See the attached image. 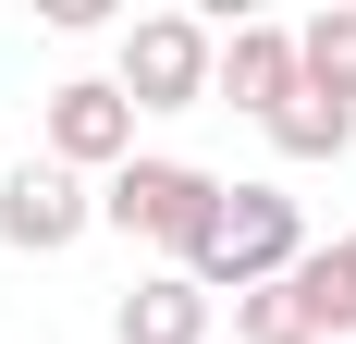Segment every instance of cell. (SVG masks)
Returning a JSON list of instances; mask_svg holds the SVG:
<instances>
[{
	"label": "cell",
	"mask_w": 356,
	"mask_h": 344,
	"mask_svg": "<svg viewBox=\"0 0 356 344\" xmlns=\"http://www.w3.org/2000/svg\"><path fill=\"white\" fill-rule=\"evenodd\" d=\"M295 258H307V209L270 172H246V185H221V221H209V246L184 271L209 283V295H258V283H295Z\"/></svg>",
	"instance_id": "cell-1"
},
{
	"label": "cell",
	"mask_w": 356,
	"mask_h": 344,
	"mask_svg": "<svg viewBox=\"0 0 356 344\" xmlns=\"http://www.w3.org/2000/svg\"><path fill=\"white\" fill-rule=\"evenodd\" d=\"M99 221L111 234H136V246H160V258H197L209 246V221H221V172H197V160H123L99 185Z\"/></svg>",
	"instance_id": "cell-2"
},
{
	"label": "cell",
	"mask_w": 356,
	"mask_h": 344,
	"mask_svg": "<svg viewBox=\"0 0 356 344\" xmlns=\"http://www.w3.org/2000/svg\"><path fill=\"white\" fill-rule=\"evenodd\" d=\"M111 86H123L136 111H197V99H221V25H209V13H136Z\"/></svg>",
	"instance_id": "cell-3"
},
{
	"label": "cell",
	"mask_w": 356,
	"mask_h": 344,
	"mask_svg": "<svg viewBox=\"0 0 356 344\" xmlns=\"http://www.w3.org/2000/svg\"><path fill=\"white\" fill-rule=\"evenodd\" d=\"M37 160L86 172V185H111V172L136 160V99L111 86V74H62L49 99H37Z\"/></svg>",
	"instance_id": "cell-4"
},
{
	"label": "cell",
	"mask_w": 356,
	"mask_h": 344,
	"mask_svg": "<svg viewBox=\"0 0 356 344\" xmlns=\"http://www.w3.org/2000/svg\"><path fill=\"white\" fill-rule=\"evenodd\" d=\"M86 234H99V185L86 172H62V160H13L0 172V246L13 258H62Z\"/></svg>",
	"instance_id": "cell-5"
},
{
	"label": "cell",
	"mask_w": 356,
	"mask_h": 344,
	"mask_svg": "<svg viewBox=\"0 0 356 344\" xmlns=\"http://www.w3.org/2000/svg\"><path fill=\"white\" fill-rule=\"evenodd\" d=\"M295 86H307L295 74V25H221V99L246 111V123H270Z\"/></svg>",
	"instance_id": "cell-6"
},
{
	"label": "cell",
	"mask_w": 356,
	"mask_h": 344,
	"mask_svg": "<svg viewBox=\"0 0 356 344\" xmlns=\"http://www.w3.org/2000/svg\"><path fill=\"white\" fill-rule=\"evenodd\" d=\"M209 320H221V295L197 271H147L123 308H111V344H209Z\"/></svg>",
	"instance_id": "cell-7"
},
{
	"label": "cell",
	"mask_w": 356,
	"mask_h": 344,
	"mask_svg": "<svg viewBox=\"0 0 356 344\" xmlns=\"http://www.w3.org/2000/svg\"><path fill=\"white\" fill-rule=\"evenodd\" d=\"M295 308H307V332H356V234H332V246H307L295 258Z\"/></svg>",
	"instance_id": "cell-8"
},
{
	"label": "cell",
	"mask_w": 356,
	"mask_h": 344,
	"mask_svg": "<svg viewBox=\"0 0 356 344\" xmlns=\"http://www.w3.org/2000/svg\"><path fill=\"white\" fill-rule=\"evenodd\" d=\"M258 136L283 148V160H344V148H356V111H344V99H320V86H295Z\"/></svg>",
	"instance_id": "cell-9"
},
{
	"label": "cell",
	"mask_w": 356,
	"mask_h": 344,
	"mask_svg": "<svg viewBox=\"0 0 356 344\" xmlns=\"http://www.w3.org/2000/svg\"><path fill=\"white\" fill-rule=\"evenodd\" d=\"M295 74H307L320 99L356 111V0H332V13H307V25H295Z\"/></svg>",
	"instance_id": "cell-10"
},
{
	"label": "cell",
	"mask_w": 356,
	"mask_h": 344,
	"mask_svg": "<svg viewBox=\"0 0 356 344\" xmlns=\"http://www.w3.org/2000/svg\"><path fill=\"white\" fill-rule=\"evenodd\" d=\"M234 344H320V332L295 308V283H258V295H234Z\"/></svg>",
	"instance_id": "cell-11"
}]
</instances>
